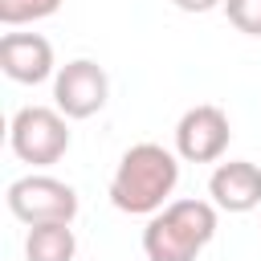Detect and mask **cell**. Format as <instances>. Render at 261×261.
Returning a JSON list of instances; mask_svg holds the SVG:
<instances>
[{
  "label": "cell",
  "instance_id": "obj_2",
  "mask_svg": "<svg viewBox=\"0 0 261 261\" xmlns=\"http://www.w3.org/2000/svg\"><path fill=\"white\" fill-rule=\"evenodd\" d=\"M216 204L212 200H171L143 228L147 261H196L216 237Z\"/></svg>",
  "mask_w": 261,
  "mask_h": 261
},
{
  "label": "cell",
  "instance_id": "obj_7",
  "mask_svg": "<svg viewBox=\"0 0 261 261\" xmlns=\"http://www.w3.org/2000/svg\"><path fill=\"white\" fill-rule=\"evenodd\" d=\"M0 69L20 86H37L45 77H57L53 45L41 33H4L0 37Z\"/></svg>",
  "mask_w": 261,
  "mask_h": 261
},
{
  "label": "cell",
  "instance_id": "obj_6",
  "mask_svg": "<svg viewBox=\"0 0 261 261\" xmlns=\"http://www.w3.org/2000/svg\"><path fill=\"white\" fill-rule=\"evenodd\" d=\"M228 139H232L228 114L212 102L184 110L179 122H175V155L184 163H216L228 151Z\"/></svg>",
  "mask_w": 261,
  "mask_h": 261
},
{
  "label": "cell",
  "instance_id": "obj_11",
  "mask_svg": "<svg viewBox=\"0 0 261 261\" xmlns=\"http://www.w3.org/2000/svg\"><path fill=\"white\" fill-rule=\"evenodd\" d=\"M224 16L237 33L261 37V0H224Z\"/></svg>",
  "mask_w": 261,
  "mask_h": 261
},
{
  "label": "cell",
  "instance_id": "obj_4",
  "mask_svg": "<svg viewBox=\"0 0 261 261\" xmlns=\"http://www.w3.org/2000/svg\"><path fill=\"white\" fill-rule=\"evenodd\" d=\"M4 200H8V212L29 228L33 224H73V216H77V192L65 179H53L41 171L12 179Z\"/></svg>",
  "mask_w": 261,
  "mask_h": 261
},
{
  "label": "cell",
  "instance_id": "obj_3",
  "mask_svg": "<svg viewBox=\"0 0 261 261\" xmlns=\"http://www.w3.org/2000/svg\"><path fill=\"white\" fill-rule=\"evenodd\" d=\"M8 147L20 163L53 167L69 151V118L57 106H20L8 122Z\"/></svg>",
  "mask_w": 261,
  "mask_h": 261
},
{
  "label": "cell",
  "instance_id": "obj_12",
  "mask_svg": "<svg viewBox=\"0 0 261 261\" xmlns=\"http://www.w3.org/2000/svg\"><path fill=\"white\" fill-rule=\"evenodd\" d=\"M179 12H212V8H224V0H171Z\"/></svg>",
  "mask_w": 261,
  "mask_h": 261
},
{
  "label": "cell",
  "instance_id": "obj_9",
  "mask_svg": "<svg viewBox=\"0 0 261 261\" xmlns=\"http://www.w3.org/2000/svg\"><path fill=\"white\" fill-rule=\"evenodd\" d=\"M77 237L69 224H33L24 237V261H73Z\"/></svg>",
  "mask_w": 261,
  "mask_h": 261
},
{
  "label": "cell",
  "instance_id": "obj_5",
  "mask_svg": "<svg viewBox=\"0 0 261 261\" xmlns=\"http://www.w3.org/2000/svg\"><path fill=\"white\" fill-rule=\"evenodd\" d=\"M110 98V77L94 57H73L53 77V106L65 118H94Z\"/></svg>",
  "mask_w": 261,
  "mask_h": 261
},
{
  "label": "cell",
  "instance_id": "obj_10",
  "mask_svg": "<svg viewBox=\"0 0 261 261\" xmlns=\"http://www.w3.org/2000/svg\"><path fill=\"white\" fill-rule=\"evenodd\" d=\"M61 8V0H0V24L8 29H20V24H33V20H45Z\"/></svg>",
  "mask_w": 261,
  "mask_h": 261
},
{
  "label": "cell",
  "instance_id": "obj_8",
  "mask_svg": "<svg viewBox=\"0 0 261 261\" xmlns=\"http://www.w3.org/2000/svg\"><path fill=\"white\" fill-rule=\"evenodd\" d=\"M208 196L220 212H232V216L261 208V167L249 159L216 163V171L208 175Z\"/></svg>",
  "mask_w": 261,
  "mask_h": 261
},
{
  "label": "cell",
  "instance_id": "obj_1",
  "mask_svg": "<svg viewBox=\"0 0 261 261\" xmlns=\"http://www.w3.org/2000/svg\"><path fill=\"white\" fill-rule=\"evenodd\" d=\"M179 184V155L159 143H135L122 151L110 175V204L126 216H155L171 204Z\"/></svg>",
  "mask_w": 261,
  "mask_h": 261
}]
</instances>
